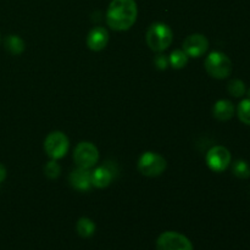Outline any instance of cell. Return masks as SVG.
Segmentation results:
<instances>
[{
  "instance_id": "1",
  "label": "cell",
  "mask_w": 250,
  "mask_h": 250,
  "mask_svg": "<svg viewBox=\"0 0 250 250\" xmlns=\"http://www.w3.org/2000/svg\"><path fill=\"white\" fill-rule=\"evenodd\" d=\"M137 16L136 0H111L106 11V23L114 31H127L133 26Z\"/></svg>"
},
{
  "instance_id": "2",
  "label": "cell",
  "mask_w": 250,
  "mask_h": 250,
  "mask_svg": "<svg viewBox=\"0 0 250 250\" xmlns=\"http://www.w3.org/2000/svg\"><path fill=\"white\" fill-rule=\"evenodd\" d=\"M146 44L156 53L166 50L173 41V33L170 27L163 22H155L146 31Z\"/></svg>"
},
{
  "instance_id": "3",
  "label": "cell",
  "mask_w": 250,
  "mask_h": 250,
  "mask_svg": "<svg viewBox=\"0 0 250 250\" xmlns=\"http://www.w3.org/2000/svg\"><path fill=\"white\" fill-rule=\"evenodd\" d=\"M205 70L211 77L216 80H225L232 73V61L229 56L221 51H212L205 59Z\"/></svg>"
},
{
  "instance_id": "4",
  "label": "cell",
  "mask_w": 250,
  "mask_h": 250,
  "mask_svg": "<svg viewBox=\"0 0 250 250\" xmlns=\"http://www.w3.org/2000/svg\"><path fill=\"white\" fill-rule=\"evenodd\" d=\"M166 160L160 154L153 151H146L139 158L137 167L142 175L146 177H158L166 170Z\"/></svg>"
},
{
  "instance_id": "5",
  "label": "cell",
  "mask_w": 250,
  "mask_h": 250,
  "mask_svg": "<svg viewBox=\"0 0 250 250\" xmlns=\"http://www.w3.org/2000/svg\"><path fill=\"white\" fill-rule=\"evenodd\" d=\"M70 148V141L67 136L60 131H54L46 136L44 141V151L51 160L62 159Z\"/></svg>"
},
{
  "instance_id": "6",
  "label": "cell",
  "mask_w": 250,
  "mask_h": 250,
  "mask_svg": "<svg viewBox=\"0 0 250 250\" xmlns=\"http://www.w3.org/2000/svg\"><path fill=\"white\" fill-rule=\"evenodd\" d=\"M99 160L98 148L90 142H81L73 150V161L78 167L92 168Z\"/></svg>"
},
{
  "instance_id": "7",
  "label": "cell",
  "mask_w": 250,
  "mask_h": 250,
  "mask_svg": "<svg viewBox=\"0 0 250 250\" xmlns=\"http://www.w3.org/2000/svg\"><path fill=\"white\" fill-rule=\"evenodd\" d=\"M156 250H193V244L183 234L167 231L159 236L156 241Z\"/></svg>"
},
{
  "instance_id": "8",
  "label": "cell",
  "mask_w": 250,
  "mask_h": 250,
  "mask_svg": "<svg viewBox=\"0 0 250 250\" xmlns=\"http://www.w3.org/2000/svg\"><path fill=\"white\" fill-rule=\"evenodd\" d=\"M231 153L227 148L222 146H215L208 151L207 154V164L210 170L215 172H222L227 170L231 165Z\"/></svg>"
},
{
  "instance_id": "9",
  "label": "cell",
  "mask_w": 250,
  "mask_h": 250,
  "mask_svg": "<svg viewBox=\"0 0 250 250\" xmlns=\"http://www.w3.org/2000/svg\"><path fill=\"white\" fill-rule=\"evenodd\" d=\"M209 49V41L203 34H190L183 42V51L189 58H200Z\"/></svg>"
},
{
  "instance_id": "10",
  "label": "cell",
  "mask_w": 250,
  "mask_h": 250,
  "mask_svg": "<svg viewBox=\"0 0 250 250\" xmlns=\"http://www.w3.org/2000/svg\"><path fill=\"white\" fill-rule=\"evenodd\" d=\"M109 43V32L104 27H94L87 36V45L93 51H102Z\"/></svg>"
},
{
  "instance_id": "11",
  "label": "cell",
  "mask_w": 250,
  "mask_h": 250,
  "mask_svg": "<svg viewBox=\"0 0 250 250\" xmlns=\"http://www.w3.org/2000/svg\"><path fill=\"white\" fill-rule=\"evenodd\" d=\"M70 183L78 190H89L92 187V171L90 168L78 167L70 173Z\"/></svg>"
},
{
  "instance_id": "12",
  "label": "cell",
  "mask_w": 250,
  "mask_h": 250,
  "mask_svg": "<svg viewBox=\"0 0 250 250\" xmlns=\"http://www.w3.org/2000/svg\"><path fill=\"white\" fill-rule=\"evenodd\" d=\"M234 105L233 103L227 99L217 100L212 107V115L219 121H229L234 115Z\"/></svg>"
},
{
  "instance_id": "13",
  "label": "cell",
  "mask_w": 250,
  "mask_h": 250,
  "mask_svg": "<svg viewBox=\"0 0 250 250\" xmlns=\"http://www.w3.org/2000/svg\"><path fill=\"white\" fill-rule=\"evenodd\" d=\"M112 181V172L106 166H100L92 171V185L97 188H106Z\"/></svg>"
},
{
  "instance_id": "14",
  "label": "cell",
  "mask_w": 250,
  "mask_h": 250,
  "mask_svg": "<svg viewBox=\"0 0 250 250\" xmlns=\"http://www.w3.org/2000/svg\"><path fill=\"white\" fill-rule=\"evenodd\" d=\"M4 45L12 55H20L24 51V42L15 34H10L4 39Z\"/></svg>"
},
{
  "instance_id": "15",
  "label": "cell",
  "mask_w": 250,
  "mask_h": 250,
  "mask_svg": "<svg viewBox=\"0 0 250 250\" xmlns=\"http://www.w3.org/2000/svg\"><path fill=\"white\" fill-rule=\"evenodd\" d=\"M76 229L82 238H89L95 233L97 226H95L93 220L88 219V217H81L76 225Z\"/></svg>"
},
{
  "instance_id": "16",
  "label": "cell",
  "mask_w": 250,
  "mask_h": 250,
  "mask_svg": "<svg viewBox=\"0 0 250 250\" xmlns=\"http://www.w3.org/2000/svg\"><path fill=\"white\" fill-rule=\"evenodd\" d=\"M188 58H189V56H188L183 50H180V49H178V50H173L172 53H171V55L168 56L170 66L176 68V70L186 67V65L188 63Z\"/></svg>"
},
{
  "instance_id": "17",
  "label": "cell",
  "mask_w": 250,
  "mask_h": 250,
  "mask_svg": "<svg viewBox=\"0 0 250 250\" xmlns=\"http://www.w3.org/2000/svg\"><path fill=\"white\" fill-rule=\"evenodd\" d=\"M232 172L236 177L242 178H248L250 177V166L247 161L244 160H237L234 161L233 165H232Z\"/></svg>"
},
{
  "instance_id": "18",
  "label": "cell",
  "mask_w": 250,
  "mask_h": 250,
  "mask_svg": "<svg viewBox=\"0 0 250 250\" xmlns=\"http://www.w3.org/2000/svg\"><path fill=\"white\" fill-rule=\"evenodd\" d=\"M227 90H229V94L233 95V97L241 98L247 93L246 83L242 80H232L229 81V84H227Z\"/></svg>"
},
{
  "instance_id": "19",
  "label": "cell",
  "mask_w": 250,
  "mask_h": 250,
  "mask_svg": "<svg viewBox=\"0 0 250 250\" xmlns=\"http://www.w3.org/2000/svg\"><path fill=\"white\" fill-rule=\"evenodd\" d=\"M237 115L244 125L250 126V98L239 103L238 107H237Z\"/></svg>"
},
{
  "instance_id": "20",
  "label": "cell",
  "mask_w": 250,
  "mask_h": 250,
  "mask_svg": "<svg viewBox=\"0 0 250 250\" xmlns=\"http://www.w3.org/2000/svg\"><path fill=\"white\" fill-rule=\"evenodd\" d=\"M44 173L48 178L54 180V178H58L61 173V166L56 163V160H51L49 163H46V165L44 166Z\"/></svg>"
},
{
  "instance_id": "21",
  "label": "cell",
  "mask_w": 250,
  "mask_h": 250,
  "mask_svg": "<svg viewBox=\"0 0 250 250\" xmlns=\"http://www.w3.org/2000/svg\"><path fill=\"white\" fill-rule=\"evenodd\" d=\"M154 65L158 70H166L170 66V61H168V56L159 54L154 58Z\"/></svg>"
},
{
  "instance_id": "22",
  "label": "cell",
  "mask_w": 250,
  "mask_h": 250,
  "mask_svg": "<svg viewBox=\"0 0 250 250\" xmlns=\"http://www.w3.org/2000/svg\"><path fill=\"white\" fill-rule=\"evenodd\" d=\"M6 178V168L2 164H0V183Z\"/></svg>"
},
{
  "instance_id": "23",
  "label": "cell",
  "mask_w": 250,
  "mask_h": 250,
  "mask_svg": "<svg viewBox=\"0 0 250 250\" xmlns=\"http://www.w3.org/2000/svg\"><path fill=\"white\" fill-rule=\"evenodd\" d=\"M247 93H248V95H249V98H250V89H247Z\"/></svg>"
}]
</instances>
